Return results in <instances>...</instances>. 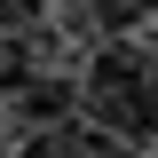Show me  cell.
<instances>
[{"instance_id":"obj_1","label":"cell","mask_w":158,"mask_h":158,"mask_svg":"<svg viewBox=\"0 0 158 158\" xmlns=\"http://www.w3.org/2000/svg\"><path fill=\"white\" fill-rule=\"evenodd\" d=\"M48 0H0V32H16V24H32Z\"/></svg>"}]
</instances>
